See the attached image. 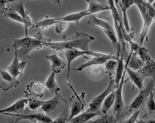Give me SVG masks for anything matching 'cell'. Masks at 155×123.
<instances>
[{"instance_id":"44","label":"cell","mask_w":155,"mask_h":123,"mask_svg":"<svg viewBox=\"0 0 155 123\" xmlns=\"http://www.w3.org/2000/svg\"><path fill=\"white\" fill-rule=\"evenodd\" d=\"M154 2V0H148V2L151 4V5H152V3Z\"/></svg>"},{"instance_id":"1","label":"cell","mask_w":155,"mask_h":123,"mask_svg":"<svg viewBox=\"0 0 155 123\" xmlns=\"http://www.w3.org/2000/svg\"><path fill=\"white\" fill-rule=\"evenodd\" d=\"M74 36L66 38L64 42H46L45 44L46 47L51 48L53 50L61 52L64 51L66 49H80L81 51H90L89 43L94 41L95 38L91 35H88L83 32H75Z\"/></svg>"},{"instance_id":"24","label":"cell","mask_w":155,"mask_h":123,"mask_svg":"<svg viewBox=\"0 0 155 123\" xmlns=\"http://www.w3.org/2000/svg\"><path fill=\"white\" fill-rule=\"evenodd\" d=\"M103 114L99 113V112H83L78 115L75 116V118L71 119L68 122L70 123H85L87 121L91 120V119L95 118L96 116H101Z\"/></svg>"},{"instance_id":"25","label":"cell","mask_w":155,"mask_h":123,"mask_svg":"<svg viewBox=\"0 0 155 123\" xmlns=\"http://www.w3.org/2000/svg\"><path fill=\"white\" fill-rule=\"evenodd\" d=\"M138 71L141 73L144 78L151 77L155 81V61L145 63V65Z\"/></svg>"},{"instance_id":"6","label":"cell","mask_w":155,"mask_h":123,"mask_svg":"<svg viewBox=\"0 0 155 123\" xmlns=\"http://www.w3.org/2000/svg\"><path fill=\"white\" fill-rule=\"evenodd\" d=\"M154 86L155 81L152 79L149 82L145 88L140 90V93L134 98L133 102L129 106L130 112L133 111V110L142 109L144 104L147 103V102L150 93L154 91Z\"/></svg>"},{"instance_id":"2","label":"cell","mask_w":155,"mask_h":123,"mask_svg":"<svg viewBox=\"0 0 155 123\" xmlns=\"http://www.w3.org/2000/svg\"><path fill=\"white\" fill-rule=\"evenodd\" d=\"M49 42H51L49 38H45L41 33L38 32L35 35L34 38L25 36L20 39H14L13 47L17 49L18 56H24L25 59H26L31 51L34 49L44 48L46 47L45 44Z\"/></svg>"},{"instance_id":"45","label":"cell","mask_w":155,"mask_h":123,"mask_svg":"<svg viewBox=\"0 0 155 123\" xmlns=\"http://www.w3.org/2000/svg\"><path fill=\"white\" fill-rule=\"evenodd\" d=\"M152 5L153 6V7H154V9H155V0H154V2L152 3Z\"/></svg>"},{"instance_id":"33","label":"cell","mask_w":155,"mask_h":123,"mask_svg":"<svg viewBox=\"0 0 155 123\" xmlns=\"http://www.w3.org/2000/svg\"><path fill=\"white\" fill-rule=\"evenodd\" d=\"M46 101H43L36 98V97H31L28 98V108L30 110H36L38 108L42 107L46 103Z\"/></svg>"},{"instance_id":"46","label":"cell","mask_w":155,"mask_h":123,"mask_svg":"<svg viewBox=\"0 0 155 123\" xmlns=\"http://www.w3.org/2000/svg\"><path fill=\"white\" fill-rule=\"evenodd\" d=\"M36 123H45V122H36Z\"/></svg>"},{"instance_id":"40","label":"cell","mask_w":155,"mask_h":123,"mask_svg":"<svg viewBox=\"0 0 155 123\" xmlns=\"http://www.w3.org/2000/svg\"><path fill=\"white\" fill-rule=\"evenodd\" d=\"M17 1H19V0H9V1L7 2V4L11 3V2H17ZM52 1L56 3V4H59L61 2V0H52Z\"/></svg>"},{"instance_id":"35","label":"cell","mask_w":155,"mask_h":123,"mask_svg":"<svg viewBox=\"0 0 155 123\" xmlns=\"http://www.w3.org/2000/svg\"><path fill=\"white\" fill-rule=\"evenodd\" d=\"M101 65H92V66L89 67V72L90 74L93 75L94 77H100L102 75L105 73V71L101 66Z\"/></svg>"},{"instance_id":"15","label":"cell","mask_w":155,"mask_h":123,"mask_svg":"<svg viewBox=\"0 0 155 123\" xmlns=\"http://www.w3.org/2000/svg\"><path fill=\"white\" fill-rule=\"evenodd\" d=\"M127 42L130 44L131 51H133L134 53H136V54L139 56V57H140L144 63H147L154 61L150 57V54H149V51L147 48H146L145 47L142 46H140L138 43L133 42L132 40H129Z\"/></svg>"},{"instance_id":"17","label":"cell","mask_w":155,"mask_h":123,"mask_svg":"<svg viewBox=\"0 0 155 123\" xmlns=\"http://www.w3.org/2000/svg\"><path fill=\"white\" fill-rule=\"evenodd\" d=\"M128 65V61L127 60L125 63V68H126V71L129 75L130 79L133 82L134 85H135L139 89L142 90L144 88V85H143V81L144 78L142 76L141 73L139 72L138 71H133L130 68H128L127 66Z\"/></svg>"},{"instance_id":"27","label":"cell","mask_w":155,"mask_h":123,"mask_svg":"<svg viewBox=\"0 0 155 123\" xmlns=\"http://www.w3.org/2000/svg\"><path fill=\"white\" fill-rule=\"evenodd\" d=\"M89 16V19L88 21H87V24H89V25H91L93 26H101L103 29L106 30L113 29V28L111 27V26L110 25L108 22L104 21L103 19H98V18H97L94 14H91V15Z\"/></svg>"},{"instance_id":"30","label":"cell","mask_w":155,"mask_h":123,"mask_svg":"<svg viewBox=\"0 0 155 123\" xmlns=\"http://www.w3.org/2000/svg\"><path fill=\"white\" fill-rule=\"evenodd\" d=\"M117 120L114 115L104 114L95 120H89L85 123H117Z\"/></svg>"},{"instance_id":"16","label":"cell","mask_w":155,"mask_h":123,"mask_svg":"<svg viewBox=\"0 0 155 123\" xmlns=\"http://www.w3.org/2000/svg\"><path fill=\"white\" fill-rule=\"evenodd\" d=\"M26 103H28V98H22L17 100L9 107L0 110V113H21L25 108Z\"/></svg>"},{"instance_id":"28","label":"cell","mask_w":155,"mask_h":123,"mask_svg":"<svg viewBox=\"0 0 155 123\" xmlns=\"http://www.w3.org/2000/svg\"><path fill=\"white\" fill-rule=\"evenodd\" d=\"M115 98H116V91L115 90H114V91L112 92L109 95L107 96V98H106L105 100H104L103 106H102L101 108V111L103 115L107 114V112L108 110H110V108L113 105H114V104H115Z\"/></svg>"},{"instance_id":"10","label":"cell","mask_w":155,"mask_h":123,"mask_svg":"<svg viewBox=\"0 0 155 123\" xmlns=\"http://www.w3.org/2000/svg\"><path fill=\"white\" fill-rule=\"evenodd\" d=\"M64 56H66L68 61V75H67V80L69 79V75H70V68L71 64L74 61L75 58H77L79 56H83L85 55H91L93 56H99L102 55L101 53H95L91 51H81L78 50V49H66L64 51Z\"/></svg>"},{"instance_id":"3","label":"cell","mask_w":155,"mask_h":123,"mask_svg":"<svg viewBox=\"0 0 155 123\" xmlns=\"http://www.w3.org/2000/svg\"><path fill=\"white\" fill-rule=\"evenodd\" d=\"M134 3L137 6L144 21L143 27L138 40V44L142 46L144 39L146 38L147 42L149 41L147 34L153 19L155 21V9L151 4L145 0H134Z\"/></svg>"},{"instance_id":"41","label":"cell","mask_w":155,"mask_h":123,"mask_svg":"<svg viewBox=\"0 0 155 123\" xmlns=\"http://www.w3.org/2000/svg\"><path fill=\"white\" fill-rule=\"evenodd\" d=\"M114 2H115L116 7L117 8V9H119V5H120V0H114Z\"/></svg>"},{"instance_id":"36","label":"cell","mask_w":155,"mask_h":123,"mask_svg":"<svg viewBox=\"0 0 155 123\" xmlns=\"http://www.w3.org/2000/svg\"><path fill=\"white\" fill-rule=\"evenodd\" d=\"M141 111H142V109L135 110V112H134L131 116L129 117L127 120H125V121H122V122H120V123H135L137 122V120L139 115H140V112Z\"/></svg>"},{"instance_id":"31","label":"cell","mask_w":155,"mask_h":123,"mask_svg":"<svg viewBox=\"0 0 155 123\" xmlns=\"http://www.w3.org/2000/svg\"><path fill=\"white\" fill-rule=\"evenodd\" d=\"M4 14L6 17L9 18V19H13L14 21L20 22V23L24 24V19L23 18L21 17V16L17 12H16L15 10L12 9H7L4 11Z\"/></svg>"},{"instance_id":"19","label":"cell","mask_w":155,"mask_h":123,"mask_svg":"<svg viewBox=\"0 0 155 123\" xmlns=\"http://www.w3.org/2000/svg\"><path fill=\"white\" fill-rule=\"evenodd\" d=\"M46 58L51 62L52 71H56L57 73H60L66 67V63L64 61L61 59L56 54L47 55Z\"/></svg>"},{"instance_id":"11","label":"cell","mask_w":155,"mask_h":123,"mask_svg":"<svg viewBox=\"0 0 155 123\" xmlns=\"http://www.w3.org/2000/svg\"><path fill=\"white\" fill-rule=\"evenodd\" d=\"M7 5H8V7L10 8V9H12L15 10L16 12H17L21 16V17L23 18L24 27H25V36H28V28H33L34 24L31 21V19L29 16H28L27 12L24 9V2L21 1L19 2V3L17 2L15 4H12L11 2V3L7 4Z\"/></svg>"},{"instance_id":"32","label":"cell","mask_w":155,"mask_h":123,"mask_svg":"<svg viewBox=\"0 0 155 123\" xmlns=\"http://www.w3.org/2000/svg\"><path fill=\"white\" fill-rule=\"evenodd\" d=\"M56 19H51V18H49L47 16L46 18L42 21L36 22V23L34 24V26L35 27H42L44 31H46L48 29V28L50 26L53 25V24H56Z\"/></svg>"},{"instance_id":"37","label":"cell","mask_w":155,"mask_h":123,"mask_svg":"<svg viewBox=\"0 0 155 123\" xmlns=\"http://www.w3.org/2000/svg\"><path fill=\"white\" fill-rule=\"evenodd\" d=\"M117 60L115 59H110L108 60L105 63V68L108 71H112V70H115L117 68Z\"/></svg>"},{"instance_id":"8","label":"cell","mask_w":155,"mask_h":123,"mask_svg":"<svg viewBox=\"0 0 155 123\" xmlns=\"http://www.w3.org/2000/svg\"><path fill=\"white\" fill-rule=\"evenodd\" d=\"M69 105L68 101L67 102L66 100H65L58 93L56 94L55 97L52 99L46 101V103L41 107V110L48 116L51 115L54 116L62 110L64 105Z\"/></svg>"},{"instance_id":"26","label":"cell","mask_w":155,"mask_h":123,"mask_svg":"<svg viewBox=\"0 0 155 123\" xmlns=\"http://www.w3.org/2000/svg\"><path fill=\"white\" fill-rule=\"evenodd\" d=\"M57 73L56 71H52L51 74L49 75L48 78L46 81V83H45V87L47 88L48 91H49L51 93L54 94H58V91H61L60 88L58 87V85H57L56 82V75Z\"/></svg>"},{"instance_id":"21","label":"cell","mask_w":155,"mask_h":123,"mask_svg":"<svg viewBox=\"0 0 155 123\" xmlns=\"http://www.w3.org/2000/svg\"><path fill=\"white\" fill-rule=\"evenodd\" d=\"M134 0H120V6L122 9V14H123V18H122V19H123L124 26H125L126 32L127 33L130 32L131 29H130L129 26V22H128L127 16V11L132 5H134Z\"/></svg>"},{"instance_id":"47","label":"cell","mask_w":155,"mask_h":123,"mask_svg":"<svg viewBox=\"0 0 155 123\" xmlns=\"http://www.w3.org/2000/svg\"><path fill=\"white\" fill-rule=\"evenodd\" d=\"M154 93H155V86H154Z\"/></svg>"},{"instance_id":"9","label":"cell","mask_w":155,"mask_h":123,"mask_svg":"<svg viewBox=\"0 0 155 123\" xmlns=\"http://www.w3.org/2000/svg\"><path fill=\"white\" fill-rule=\"evenodd\" d=\"M66 83H68V82L66 81ZM68 85L70 86V88L73 90V93H75V95H73L72 97L68 99V102L71 105V113H70V117L67 120V123L69 120H71V119H73V118H75V116L78 115L79 114L81 113V112L84 110V108L85 106V103L84 101V96H83L82 99L79 97L78 95L76 93L73 88H72V86L70 85V83H68Z\"/></svg>"},{"instance_id":"38","label":"cell","mask_w":155,"mask_h":123,"mask_svg":"<svg viewBox=\"0 0 155 123\" xmlns=\"http://www.w3.org/2000/svg\"><path fill=\"white\" fill-rule=\"evenodd\" d=\"M67 27V23L66 22H58L56 24V27H55V31L57 34H61L64 31L65 28Z\"/></svg>"},{"instance_id":"34","label":"cell","mask_w":155,"mask_h":123,"mask_svg":"<svg viewBox=\"0 0 155 123\" xmlns=\"http://www.w3.org/2000/svg\"><path fill=\"white\" fill-rule=\"evenodd\" d=\"M146 108L148 113L154 114L155 113V100L154 98V93L153 91L150 93V97L146 103Z\"/></svg>"},{"instance_id":"20","label":"cell","mask_w":155,"mask_h":123,"mask_svg":"<svg viewBox=\"0 0 155 123\" xmlns=\"http://www.w3.org/2000/svg\"><path fill=\"white\" fill-rule=\"evenodd\" d=\"M44 86L39 83H31L29 85L26 86L27 91H25L26 93V96L32 95V97H43V91H44Z\"/></svg>"},{"instance_id":"39","label":"cell","mask_w":155,"mask_h":123,"mask_svg":"<svg viewBox=\"0 0 155 123\" xmlns=\"http://www.w3.org/2000/svg\"><path fill=\"white\" fill-rule=\"evenodd\" d=\"M9 0H0V6H1V9H2V13H3L4 12V7L6 5H7V2Z\"/></svg>"},{"instance_id":"18","label":"cell","mask_w":155,"mask_h":123,"mask_svg":"<svg viewBox=\"0 0 155 123\" xmlns=\"http://www.w3.org/2000/svg\"><path fill=\"white\" fill-rule=\"evenodd\" d=\"M127 60L128 61V68L133 71H139L145 65V63L140 57H137V54L132 51Z\"/></svg>"},{"instance_id":"29","label":"cell","mask_w":155,"mask_h":123,"mask_svg":"<svg viewBox=\"0 0 155 123\" xmlns=\"http://www.w3.org/2000/svg\"><path fill=\"white\" fill-rule=\"evenodd\" d=\"M117 66L116 68V77H115V84L117 87H119L120 83L123 76L124 72L125 70V65H124L123 56H120L117 58Z\"/></svg>"},{"instance_id":"14","label":"cell","mask_w":155,"mask_h":123,"mask_svg":"<svg viewBox=\"0 0 155 123\" xmlns=\"http://www.w3.org/2000/svg\"><path fill=\"white\" fill-rule=\"evenodd\" d=\"M2 76L1 81V88L4 91H7L9 89L17 87L19 85V82L17 81L16 78L12 75L9 72L1 70L0 71Z\"/></svg>"},{"instance_id":"4","label":"cell","mask_w":155,"mask_h":123,"mask_svg":"<svg viewBox=\"0 0 155 123\" xmlns=\"http://www.w3.org/2000/svg\"><path fill=\"white\" fill-rule=\"evenodd\" d=\"M126 68L124 72L123 76H122L121 81H120L119 87L116 90V98L115 104H114V109H113V115L117 118V121H122L125 116H127V113H129V107L127 108L125 106V102L122 99V88H123L124 83H125V77Z\"/></svg>"},{"instance_id":"48","label":"cell","mask_w":155,"mask_h":123,"mask_svg":"<svg viewBox=\"0 0 155 123\" xmlns=\"http://www.w3.org/2000/svg\"><path fill=\"white\" fill-rule=\"evenodd\" d=\"M145 1H147V0H145Z\"/></svg>"},{"instance_id":"13","label":"cell","mask_w":155,"mask_h":123,"mask_svg":"<svg viewBox=\"0 0 155 123\" xmlns=\"http://www.w3.org/2000/svg\"><path fill=\"white\" fill-rule=\"evenodd\" d=\"M117 56H115L114 54H102V55L99 56H95L93 58L90 59L87 62L83 63L79 65L77 68L74 69L75 71H81L85 68L91 67L92 65H103L105 64L106 62L108 60H110V59H115V60H117Z\"/></svg>"},{"instance_id":"12","label":"cell","mask_w":155,"mask_h":123,"mask_svg":"<svg viewBox=\"0 0 155 123\" xmlns=\"http://www.w3.org/2000/svg\"><path fill=\"white\" fill-rule=\"evenodd\" d=\"M14 58L12 61V64L9 65L7 68L8 72H9L12 75H13L14 78L21 77L23 74L24 68H25L27 61L26 59H24L21 62L19 61V58H18V51L17 49L14 48Z\"/></svg>"},{"instance_id":"42","label":"cell","mask_w":155,"mask_h":123,"mask_svg":"<svg viewBox=\"0 0 155 123\" xmlns=\"http://www.w3.org/2000/svg\"><path fill=\"white\" fill-rule=\"evenodd\" d=\"M146 123H155V119H150V120L147 121Z\"/></svg>"},{"instance_id":"22","label":"cell","mask_w":155,"mask_h":123,"mask_svg":"<svg viewBox=\"0 0 155 123\" xmlns=\"http://www.w3.org/2000/svg\"><path fill=\"white\" fill-rule=\"evenodd\" d=\"M101 0H87L88 3V9L86 11L89 12L91 14H94L97 12L101 11H105V10H110V7L109 5H104L100 4L98 2Z\"/></svg>"},{"instance_id":"5","label":"cell","mask_w":155,"mask_h":123,"mask_svg":"<svg viewBox=\"0 0 155 123\" xmlns=\"http://www.w3.org/2000/svg\"><path fill=\"white\" fill-rule=\"evenodd\" d=\"M117 88V85L115 84V79L112 78L111 74H110V81L109 83L106 88V89L102 93L101 95L97 96L96 98L93 100L91 103H90L88 106V109L86 110L87 112H99V113H102L101 108L103 105V103L104 100L107 96H108L113 92L114 90H116Z\"/></svg>"},{"instance_id":"7","label":"cell","mask_w":155,"mask_h":123,"mask_svg":"<svg viewBox=\"0 0 155 123\" xmlns=\"http://www.w3.org/2000/svg\"><path fill=\"white\" fill-rule=\"evenodd\" d=\"M4 115L11 117L9 118V123H17L19 121L23 120H29L33 122H42L45 123H51L53 122L52 118L47 115L46 114L41 113V112H34L27 115H21V114H12V113H4Z\"/></svg>"},{"instance_id":"23","label":"cell","mask_w":155,"mask_h":123,"mask_svg":"<svg viewBox=\"0 0 155 123\" xmlns=\"http://www.w3.org/2000/svg\"><path fill=\"white\" fill-rule=\"evenodd\" d=\"M89 15H91V14L89 12H87V11H83L78 12V13L69 14V15H67L64 16V17L56 18V22L57 23L60 22H74L76 23V24H79V22H80V20L83 17Z\"/></svg>"},{"instance_id":"43","label":"cell","mask_w":155,"mask_h":123,"mask_svg":"<svg viewBox=\"0 0 155 123\" xmlns=\"http://www.w3.org/2000/svg\"><path fill=\"white\" fill-rule=\"evenodd\" d=\"M135 123H146V122L145 121L141 120H137V122Z\"/></svg>"}]
</instances>
